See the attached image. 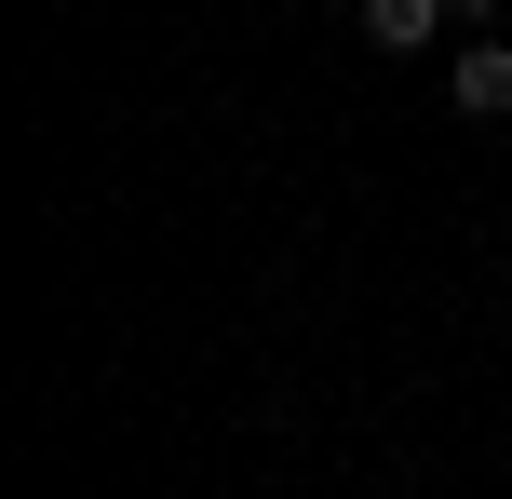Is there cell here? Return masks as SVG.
<instances>
[{"label":"cell","mask_w":512,"mask_h":499,"mask_svg":"<svg viewBox=\"0 0 512 499\" xmlns=\"http://www.w3.org/2000/svg\"><path fill=\"white\" fill-rule=\"evenodd\" d=\"M445 95H459L472 122H512V41H472V54H459V81H445Z\"/></svg>","instance_id":"1"},{"label":"cell","mask_w":512,"mask_h":499,"mask_svg":"<svg viewBox=\"0 0 512 499\" xmlns=\"http://www.w3.org/2000/svg\"><path fill=\"white\" fill-rule=\"evenodd\" d=\"M432 27H445V0H364V41L378 54H418Z\"/></svg>","instance_id":"2"},{"label":"cell","mask_w":512,"mask_h":499,"mask_svg":"<svg viewBox=\"0 0 512 499\" xmlns=\"http://www.w3.org/2000/svg\"><path fill=\"white\" fill-rule=\"evenodd\" d=\"M445 14H472V27H499V0H445Z\"/></svg>","instance_id":"3"}]
</instances>
